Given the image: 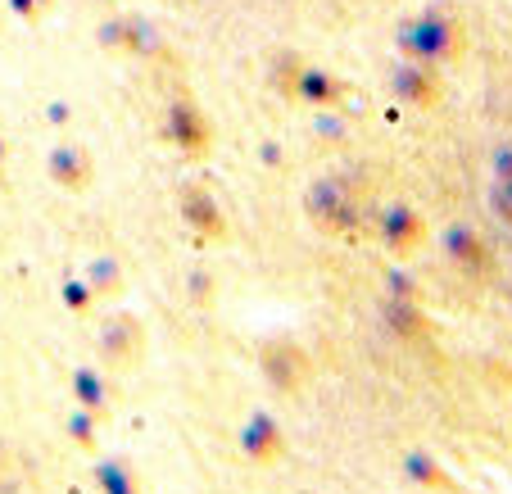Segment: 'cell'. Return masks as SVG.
Masks as SVG:
<instances>
[{
	"label": "cell",
	"mask_w": 512,
	"mask_h": 494,
	"mask_svg": "<svg viewBox=\"0 0 512 494\" xmlns=\"http://www.w3.org/2000/svg\"><path fill=\"white\" fill-rule=\"evenodd\" d=\"M263 368H268L272 386L295 390V386H304V372H309V363H304V354L295 345H268V349H263Z\"/></svg>",
	"instance_id": "obj_2"
},
{
	"label": "cell",
	"mask_w": 512,
	"mask_h": 494,
	"mask_svg": "<svg viewBox=\"0 0 512 494\" xmlns=\"http://www.w3.org/2000/svg\"><path fill=\"white\" fill-rule=\"evenodd\" d=\"M100 349H105V359L114 363V368L132 363L136 354H141V322L118 313V318L105 322V331H100Z\"/></svg>",
	"instance_id": "obj_1"
},
{
	"label": "cell",
	"mask_w": 512,
	"mask_h": 494,
	"mask_svg": "<svg viewBox=\"0 0 512 494\" xmlns=\"http://www.w3.org/2000/svg\"><path fill=\"white\" fill-rule=\"evenodd\" d=\"M490 204H494V214H499L503 223L512 227V168H508V173L499 177V182H494V195H490Z\"/></svg>",
	"instance_id": "obj_4"
},
{
	"label": "cell",
	"mask_w": 512,
	"mask_h": 494,
	"mask_svg": "<svg viewBox=\"0 0 512 494\" xmlns=\"http://www.w3.org/2000/svg\"><path fill=\"white\" fill-rule=\"evenodd\" d=\"M449 241H454V254H458V259H463V263H472V268H481V263H485V245L476 241L472 232H463V227H454V236H449Z\"/></svg>",
	"instance_id": "obj_3"
}]
</instances>
